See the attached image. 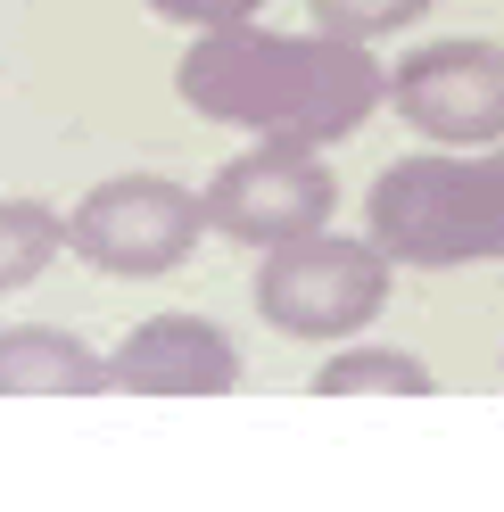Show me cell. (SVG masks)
<instances>
[{"instance_id":"10","label":"cell","mask_w":504,"mask_h":512,"mask_svg":"<svg viewBox=\"0 0 504 512\" xmlns=\"http://www.w3.org/2000/svg\"><path fill=\"white\" fill-rule=\"evenodd\" d=\"M58 248H67V215H58V207H42V199H0V298L34 290Z\"/></svg>"},{"instance_id":"1","label":"cell","mask_w":504,"mask_h":512,"mask_svg":"<svg viewBox=\"0 0 504 512\" xmlns=\"http://www.w3.org/2000/svg\"><path fill=\"white\" fill-rule=\"evenodd\" d=\"M182 108L207 116V124H240L257 141H306V149H331V141H356L372 108L389 100V75L372 42L348 34H273V25H215L182 50L174 67Z\"/></svg>"},{"instance_id":"9","label":"cell","mask_w":504,"mask_h":512,"mask_svg":"<svg viewBox=\"0 0 504 512\" xmlns=\"http://www.w3.org/2000/svg\"><path fill=\"white\" fill-rule=\"evenodd\" d=\"M314 397H430L438 380H430V364L414 356V347H372V339H339L331 356H323V372L306 380Z\"/></svg>"},{"instance_id":"2","label":"cell","mask_w":504,"mask_h":512,"mask_svg":"<svg viewBox=\"0 0 504 512\" xmlns=\"http://www.w3.org/2000/svg\"><path fill=\"white\" fill-rule=\"evenodd\" d=\"M364 232L405 273L504 265V141L496 149H430L372 174Z\"/></svg>"},{"instance_id":"3","label":"cell","mask_w":504,"mask_h":512,"mask_svg":"<svg viewBox=\"0 0 504 512\" xmlns=\"http://www.w3.org/2000/svg\"><path fill=\"white\" fill-rule=\"evenodd\" d=\"M389 281H397V256L381 240H348V232H306V240H281L265 248L257 265V314L281 339H356L372 331V314H389Z\"/></svg>"},{"instance_id":"5","label":"cell","mask_w":504,"mask_h":512,"mask_svg":"<svg viewBox=\"0 0 504 512\" xmlns=\"http://www.w3.org/2000/svg\"><path fill=\"white\" fill-rule=\"evenodd\" d=\"M207 232L248 240V248H281V240H306V232H331V207H339V182L323 166V149L306 141H248L240 157L207 174Z\"/></svg>"},{"instance_id":"7","label":"cell","mask_w":504,"mask_h":512,"mask_svg":"<svg viewBox=\"0 0 504 512\" xmlns=\"http://www.w3.org/2000/svg\"><path fill=\"white\" fill-rule=\"evenodd\" d=\"M108 389L124 397H232L240 347L207 314H149L108 347Z\"/></svg>"},{"instance_id":"4","label":"cell","mask_w":504,"mask_h":512,"mask_svg":"<svg viewBox=\"0 0 504 512\" xmlns=\"http://www.w3.org/2000/svg\"><path fill=\"white\" fill-rule=\"evenodd\" d=\"M207 232V199L174 174H116L67 215V248L108 281H157Z\"/></svg>"},{"instance_id":"8","label":"cell","mask_w":504,"mask_h":512,"mask_svg":"<svg viewBox=\"0 0 504 512\" xmlns=\"http://www.w3.org/2000/svg\"><path fill=\"white\" fill-rule=\"evenodd\" d=\"M108 356L58 323H9L0 331V397H100Z\"/></svg>"},{"instance_id":"11","label":"cell","mask_w":504,"mask_h":512,"mask_svg":"<svg viewBox=\"0 0 504 512\" xmlns=\"http://www.w3.org/2000/svg\"><path fill=\"white\" fill-rule=\"evenodd\" d=\"M438 0H306V17L323 34H348V42H381V34H405L414 17H430Z\"/></svg>"},{"instance_id":"12","label":"cell","mask_w":504,"mask_h":512,"mask_svg":"<svg viewBox=\"0 0 504 512\" xmlns=\"http://www.w3.org/2000/svg\"><path fill=\"white\" fill-rule=\"evenodd\" d=\"M149 9L174 17V25H191V34H215V25H248L265 0H149Z\"/></svg>"},{"instance_id":"6","label":"cell","mask_w":504,"mask_h":512,"mask_svg":"<svg viewBox=\"0 0 504 512\" xmlns=\"http://www.w3.org/2000/svg\"><path fill=\"white\" fill-rule=\"evenodd\" d=\"M389 108L438 149H496L504 141V42H430L405 50L389 75Z\"/></svg>"}]
</instances>
